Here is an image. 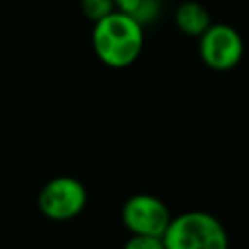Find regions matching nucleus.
I'll return each instance as SVG.
<instances>
[{
  "label": "nucleus",
  "instance_id": "8",
  "mask_svg": "<svg viewBox=\"0 0 249 249\" xmlns=\"http://www.w3.org/2000/svg\"><path fill=\"white\" fill-rule=\"evenodd\" d=\"M115 10L113 0H82V12L86 14L88 19H91L93 23L101 18H105L107 14H111Z\"/></svg>",
  "mask_w": 249,
  "mask_h": 249
},
{
  "label": "nucleus",
  "instance_id": "6",
  "mask_svg": "<svg viewBox=\"0 0 249 249\" xmlns=\"http://www.w3.org/2000/svg\"><path fill=\"white\" fill-rule=\"evenodd\" d=\"M175 23L181 33L189 37H198L210 25V16L202 4L187 0V2H181L175 10Z\"/></svg>",
  "mask_w": 249,
  "mask_h": 249
},
{
  "label": "nucleus",
  "instance_id": "4",
  "mask_svg": "<svg viewBox=\"0 0 249 249\" xmlns=\"http://www.w3.org/2000/svg\"><path fill=\"white\" fill-rule=\"evenodd\" d=\"M202 62L212 70H231L243 56V39L235 27L228 23H210L200 35Z\"/></svg>",
  "mask_w": 249,
  "mask_h": 249
},
{
  "label": "nucleus",
  "instance_id": "5",
  "mask_svg": "<svg viewBox=\"0 0 249 249\" xmlns=\"http://www.w3.org/2000/svg\"><path fill=\"white\" fill-rule=\"evenodd\" d=\"M123 224L130 233H146L163 237V231L171 220L167 206L154 195H134L130 196L121 212Z\"/></svg>",
  "mask_w": 249,
  "mask_h": 249
},
{
  "label": "nucleus",
  "instance_id": "1",
  "mask_svg": "<svg viewBox=\"0 0 249 249\" xmlns=\"http://www.w3.org/2000/svg\"><path fill=\"white\" fill-rule=\"evenodd\" d=\"M91 43L97 58L109 68H126L142 53V25L128 14L113 10L97 19L91 33Z\"/></svg>",
  "mask_w": 249,
  "mask_h": 249
},
{
  "label": "nucleus",
  "instance_id": "2",
  "mask_svg": "<svg viewBox=\"0 0 249 249\" xmlns=\"http://www.w3.org/2000/svg\"><path fill=\"white\" fill-rule=\"evenodd\" d=\"M163 245L165 249H226L228 233L216 216L191 210L169 220Z\"/></svg>",
  "mask_w": 249,
  "mask_h": 249
},
{
  "label": "nucleus",
  "instance_id": "10",
  "mask_svg": "<svg viewBox=\"0 0 249 249\" xmlns=\"http://www.w3.org/2000/svg\"><path fill=\"white\" fill-rule=\"evenodd\" d=\"M140 2H142V0H113L115 10L124 12V14H128V16L138 8V4H140Z\"/></svg>",
  "mask_w": 249,
  "mask_h": 249
},
{
  "label": "nucleus",
  "instance_id": "7",
  "mask_svg": "<svg viewBox=\"0 0 249 249\" xmlns=\"http://www.w3.org/2000/svg\"><path fill=\"white\" fill-rule=\"evenodd\" d=\"M160 14H161V0H142L130 16L144 27V25L152 23L154 19H158Z\"/></svg>",
  "mask_w": 249,
  "mask_h": 249
},
{
  "label": "nucleus",
  "instance_id": "9",
  "mask_svg": "<svg viewBox=\"0 0 249 249\" xmlns=\"http://www.w3.org/2000/svg\"><path fill=\"white\" fill-rule=\"evenodd\" d=\"M128 249H163V237L146 235V233H132V237L124 243Z\"/></svg>",
  "mask_w": 249,
  "mask_h": 249
},
{
  "label": "nucleus",
  "instance_id": "3",
  "mask_svg": "<svg viewBox=\"0 0 249 249\" xmlns=\"http://www.w3.org/2000/svg\"><path fill=\"white\" fill-rule=\"evenodd\" d=\"M88 202V193L82 181L74 177H54L43 185L37 204L39 210L54 222H66L76 218Z\"/></svg>",
  "mask_w": 249,
  "mask_h": 249
}]
</instances>
